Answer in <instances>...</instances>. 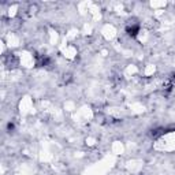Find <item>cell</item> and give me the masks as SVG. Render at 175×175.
I'll return each mask as SVG.
<instances>
[{
  "label": "cell",
  "instance_id": "6da1fadb",
  "mask_svg": "<svg viewBox=\"0 0 175 175\" xmlns=\"http://www.w3.org/2000/svg\"><path fill=\"white\" fill-rule=\"evenodd\" d=\"M126 33H127L130 37H135L139 33V25L138 23L127 25V28H126Z\"/></svg>",
  "mask_w": 175,
  "mask_h": 175
},
{
  "label": "cell",
  "instance_id": "7a4b0ae2",
  "mask_svg": "<svg viewBox=\"0 0 175 175\" xmlns=\"http://www.w3.org/2000/svg\"><path fill=\"white\" fill-rule=\"evenodd\" d=\"M164 133H167V129H163V127H159V129H155V130H152L151 133V137L152 138H159L160 135H163Z\"/></svg>",
  "mask_w": 175,
  "mask_h": 175
},
{
  "label": "cell",
  "instance_id": "3957f363",
  "mask_svg": "<svg viewBox=\"0 0 175 175\" xmlns=\"http://www.w3.org/2000/svg\"><path fill=\"white\" fill-rule=\"evenodd\" d=\"M51 63V59L48 58V56H41L40 59L37 60V66H40V67H45V66H48V64Z\"/></svg>",
  "mask_w": 175,
  "mask_h": 175
},
{
  "label": "cell",
  "instance_id": "277c9868",
  "mask_svg": "<svg viewBox=\"0 0 175 175\" xmlns=\"http://www.w3.org/2000/svg\"><path fill=\"white\" fill-rule=\"evenodd\" d=\"M7 130H8V131H12V130H14V124H12V123H8V124H7Z\"/></svg>",
  "mask_w": 175,
  "mask_h": 175
}]
</instances>
